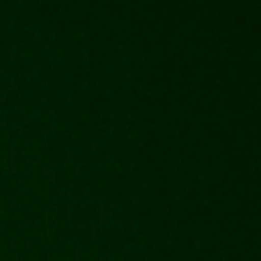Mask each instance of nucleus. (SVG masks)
Wrapping results in <instances>:
<instances>
[]
</instances>
